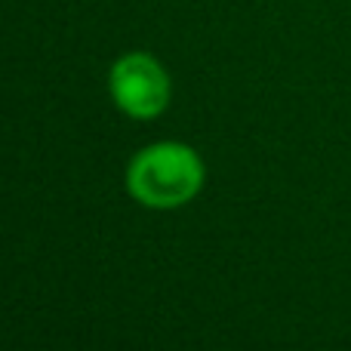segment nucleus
<instances>
[{
	"label": "nucleus",
	"instance_id": "f03ea898",
	"mask_svg": "<svg viewBox=\"0 0 351 351\" xmlns=\"http://www.w3.org/2000/svg\"><path fill=\"white\" fill-rule=\"evenodd\" d=\"M108 93L114 105L133 121H154L173 99L167 68L152 53H127L111 65Z\"/></svg>",
	"mask_w": 351,
	"mask_h": 351
},
{
	"label": "nucleus",
	"instance_id": "f257e3e1",
	"mask_svg": "<svg viewBox=\"0 0 351 351\" xmlns=\"http://www.w3.org/2000/svg\"><path fill=\"white\" fill-rule=\"evenodd\" d=\"M204 179V160L185 142H154L127 167V191L148 210L185 206L200 194Z\"/></svg>",
	"mask_w": 351,
	"mask_h": 351
}]
</instances>
